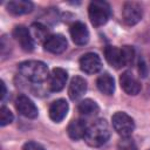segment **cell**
Instances as JSON below:
<instances>
[{
	"label": "cell",
	"instance_id": "1",
	"mask_svg": "<svg viewBox=\"0 0 150 150\" xmlns=\"http://www.w3.org/2000/svg\"><path fill=\"white\" fill-rule=\"evenodd\" d=\"M110 137V128L105 120L98 118L87 127L84 141L88 145L97 148L103 145Z\"/></svg>",
	"mask_w": 150,
	"mask_h": 150
},
{
	"label": "cell",
	"instance_id": "2",
	"mask_svg": "<svg viewBox=\"0 0 150 150\" xmlns=\"http://www.w3.org/2000/svg\"><path fill=\"white\" fill-rule=\"evenodd\" d=\"M104 56L110 66L118 69L132 63L135 57V50L130 46H123L122 48L107 46L104 48Z\"/></svg>",
	"mask_w": 150,
	"mask_h": 150
},
{
	"label": "cell",
	"instance_id": "3",
	"mask_svg": "<svg viewBox=\"0 0 150 150\" xmlns=\"http://www.w3.org/2000/svg\"><path fill=\"white\" fill-rule=\"evenodd\" d=\"M19 73L25 79L35 83H41L49 77L47 64L43 63L42 61H36V60L21 62L19 64Z\"/></svg>",
	"mask_w": 150,
	"mask_h": 150
},
{
	"label": "cell",
	"instance_id": "4",
	"mask_svg": "<svg viewBox=\"0 0 150 150\" xmlns=\"http://www.w3.org/2000/svg\"><path fill=\"white\" fill-rule=\"evenodd\" d=\"M88 14H89L90 22L95 27L103 26L110 18V14H111L110 6L108 2L103 0H94L89 4Z\"/></svg>",
	"mask_w": 150,
	"mask_h": 150
},
{
	"label": "cell",
	"instance_id": "5",
	"mask_svg": "<svg viewBox=\"0 0 150 150\" xmlns=\"http://www.w3.org/2000/svg\"><path fill=\"white\" fill-rule=\"evenodd\" d=\"M111 123L114 130L121 136V137H129L134 129H135V122L124 111H117L111 117Z\"/></svg>",
	"mask_w": 150,
	"mask_h": 150
},
{
	"label": "cell",
	"instance_id": "6",
	"mask_svg": "<svg viewBox=\"0 0 150 150\" xmlns=\"http://www.w3.org/2000/svg\"><path fill=\"white\" fill-rule=\"evenodd\" d=\"M122 15H123V21L128 26H134L137 22H139L141 19H142V16H143L142 6L138 2L128 1L123 6Z\"/></svg>",
	"mask_w": 150,
	"mask_h": 150
},
{
	"label": "cell",
	"instance_id": "7",
	"mask_svg": "<svg viewBox=\"0 0 150 150\" xmlns=\"http://www.w3.org/2000/svg\"><path fill=\"white\" fill-rule=\"evenodd\" d=\"M102 68L101 57L95 53H87L80 59V69L86 74H96Z\"/></svg>",
	"mask_w": 150,
	"mask_h": 150
},
{
	"label": "cell",
	"instance_id": "8",
	"mask_svg": "<svg viewBox=\"0 0 150 150\" xmlns=\"http://www.w3.org/2000/svg\"><path fill=\"white\" fill-rule=\"evenodd\" d=\"M15 108L16 110L27 118H35L39 115V110L35 103L27 97L26 95H19L15 100Z\"/></svg>",
	"mask_w": 150,
	"mask_h": 150
},
{
	"label": "cell",
	"instance_id": "9",
	"mask_svg": "<svg viewBox=\"0 0 150 150\" xmlns=\"http://www.w3.org/2000/svg\"><path fill=\"white\" fill-rule=\"evenodd\" d=\"M13 36L20 45V47L26 52H32L34 49V40L28 28L25 26H16L13 30Z\"/></svg>",
	"mask_w": 150,
	"mask_h": 150
},
{
	"label": "cell",
	"instance_id": "10",
	"mask_svg": "<svg viewBox=\"0 0 150 150\" xmlns=\"http://www.w3.org/2000/svg\"><path fill=\"white\" fill-rule=\"evenodd\" d=\"M67 40L61 34H53L45 41L43 48L45 50L53 54H61L67 49Z\"/></svg>",
	"mask_w": 150,
	"mask_h": 150
},
{
	"label": "cell",
	"instance_id": "11",
	"mask_svg": "<svg viewBox=\"0 0 150 150\" xmlns=\"http://www.w3.org/2000/svg\"><path fill=\"white\" fill-rule=\"evenodd\" d=\"M70 38L77 46H83L89 41V32L86 25L81 21H76L70 26Z\"/></svg>",
	"mask_w": 150,
	"mask_h": 150
},
{
	"label": "cell",
	"instance_id": "12",
	"mask_svg": "<svg viewBox=\"0 0 150 150\" xmlns=\"http://www.w3.org/2000/svg\"><path fill=\"white\" fill-rule=\"evenodd\" d=\"M68 74L62 68H54L48 77V86L52 91H60L64 88Z\"/></svg>",
	"mask_w": 150,
	"mask_h": 150
},
{
	"label": "cell",
	"instance_id": "13",
	"mask_svg": "<svg viewBox=\"0 0 150 150\" xmlns=\"http://www.w3.org/2000/svg\"><path fill=\"white\" fill-rule=\"evenodd\" d=\"M120 84L128 95H137L141 91V83L130 71H124L121 75Z\"/></svg>",
	"mask_w": 150,
	"mask_h": 150
},
{
	"label": "cell",
	"instance_id": "14",
	"mask_svg": "<svg viewBox=\"0 0 150 150\" xmlns=\"http://www.w3.org/2000/svg\"><path fill=\"white\" fill-rule=\"evenodd\" d=\"M68 109H69V105H68V102L66 100L59 98V100L54 101L50 104L49 110H48L50 120L54 122H61L66 117Z\"/></svg>",
	"mask_w": 150,
	"mask_h": 150
},
{
	"label": "cell",
	"instance_id": "15",
	"mask_svg": "<svg viewBox=\"0 0 150 150\" xmlns=\"http://www.w3.org/2000/svg\"><path fill=\"white\" fill-rule=\"evenodd\" d=\"M87 90V82L81 76H74L69 83L68 95L71 100H79Z\"/></svg>",
	"mask_w": 150,
	"mask_h": 150
},
{
	"label": "cell",
	"instance_id": "16",
	"mask_svg": "<svg viewBox=\"0 0 150 150\" xmlns=\"http://www.w3.org/2000/svg\"><path fill=\"white\" fill-rule=\"evenodd\" d=\"M87 127L88 125L86 124V122L83 120H81V118L73 120V121H70V123L68 124V128H67L68 136L74 141L84 138V135H86V131H87Z\"/></svg>",
	"mask_w": 150,
	"mask_h": 150
},
{
	"label": "cell",
	"instance_id": "17",
	"mask_svg": "<svg viewBox=\"0 0 150 150\" xmlns=\"http://www.w3.org/2000/svg\"><path fill=\"white\" fill-rule=\"evenodd\" d=\"M7 11L13 15H23L33 11V2L28 0H13L7 2Z\"/></svg>",
	"mask_w": 150,
	"mask_h": 150
},
{
	"label": "cell",
	"instance_id": "18",
	"mask_svg": "<svg viewBox=\"0 0 150 150\" xmlns=\"http://www.w3.org/2000/svg\"><path fill=\"white\" fill-rule=\"evenodd\" d=\"M96 86H97L98 90L104 95H112V93L115 90V81H114L112 76L108 73H104L97 77Z\"/></svg>",
	"mask_w": 150,
	"mask_h": 150
},
{
	"label": "cell",
	"instance_id": "19",
	"mask_svg": "<svg viewBox=\"0 0 150 150\" xmlns=\"http://www.w3.org/2000/svg\"><path fill=\"white\" fill-rule=\"evenodd\" d=\"M79 112L84 116V117H91L94 115H96L98 112V105L95 101L90 100V98H86V100H82L80 103H79Z\"/></svg>",
	"mask_w": 150,
	"mask_h": 150
},
{
	"label": "cell",
	"instance_id": "20",
	"mask_svg": "<svg viewBox=\"0 0 150 150\" xmlns=\"http://www.w3.org/2000/svg\"><path fill=\"white\" fill-rule=\"evenodd\" d=\"M30 34H32V38L34 41H38L40 43H45V41L49 38V32L47 29L46 26H43L42 23L40 22H35L30 26V29H29Z\"/></svg>",
	"mask_w": 150,
	"mask_h": 150
},
{
	"label": "cell",
	"instance_id": "21",
	"mask_svg": "<svg viewBox=\"0 0 150 150\" xmlns=\"http://www.w3.org/2000/svg\"><path fill=\"white\" fill-rule=\"evenodd\" d=\"M13 118H14L13 112L8 108H6L5 105H2L1 107V110H0V125L1 127H5V125L12 123Z\"/></svg>",
	"mask_w": 150,
	"mask_h": 150
},
{
	"label": "cell",
	"instance_id": "22",
	"mask_svg": "<svg viewBox=\"0 0 150 150\" xmlns=\"http://www.w3.org/2000/svg\"><path fill=\"white\" fill-rule=\"evenodd\" d=\"M117 149L118 150H137V146L134 142L132 138L129 137H122L121 141L117 144Z\"/></svg>",
	"mask_w": 150,
	"mask_h": 150
},
{
	"label": "cell",
	"instance_id": "23",
	"mask_svg": "<svg viewBox=\"0 0 150 150\" xmlns=\"http://www.w3.org/2000/svg\"><path fill=\"white\" fill-rule=\"evenodd\" d=\"M22 150H46L41 144L36 143V142H33V141H29L27 143L23 144L22 146Z\"/></svg>",
	"mask_w": 150,
	"mask_h": 150
},
{
	"label": "cell",
	"instance_id": "24",
	"mask_svg": "<svg viewBox=\"0 0 150 150\" xmlns=\"http://www.w3.org/2000/svg\"><path fill=\"white\" fill-rule=\"evenodd\" d=\"M0 84H1V100H4V97L6 96V86H5L4 81H1Z\"/></svg>",
	"mask_w": 150,
	"mask_h": 150
}]
</instances>
